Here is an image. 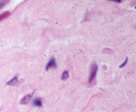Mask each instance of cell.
Masks as SVG:
<instances>
[{"mask_svg": "<svg viewBox=\"0 0 136 112\" xmlns=\"http://www.w3.org/2000/svg\"><path fill=\"white\" fill-rule=\"evenodd\" d=\"M98 71V66L96 63H93L91 66V73H90V76L89 78L88 82L90 83H91L92 82L94 81V80L96 78V73Z\"/></svg>", "mask_w": 136, "mask_h": 112, "instance_id": "1", "label": "cell"}, {"mask_svg": "<svg viewBox=\"0 0 136 112\" xmlns=\"http://www.w3.org/2000/svg\"><path fill=\"white\" fill-rule=\"evenodd\" d=\"M56 68V64L55 59L54 58H52L49 61L47 65L46 66V70H49L50 68Z\"/></svg>", "mask_w": 136, "mask_h": 112, "instance_id": "2", "label": "cell"}, {"mask_svg": "<svg viewBox=\"0 0 136 112\" xmlns=\"http://www.w3.org/2000/svg\"><path fill=\"white\" fill-rule=\"evenodd\" d=\"M32 96H33V93H31V94H28L27 96H25V97H23L22 98V100H21V104H23V105H26V104H27L29 101L31 100V98H32Z\"/></svg>", "mask_w": 136, "mask_h": 112, "instance_id": "3", "label": "cell"}, {"mask_svg": "<svg viewBox=\"0 0 136 112\" xmlns=\"http://www.w3.org/2000/svg\"><path fill=\"white\" fill-rule=\"evenodd\" d=\"M17 83H18V77H17V75H15L11 80H9V82H7V85L15 86V85L17 84Z\"/></svg>", "mask_w": 136, "mask_h": 112, "instance_id": "4", "label": "cell"}, {"mask_svg": "<svg viewBox=\"0 0 136 112\" xmlns=\"http://www.w3.org/2000/svg\"><path fill=\"white\" fill-rule=\"evenodd\" d=\"M33 105L34 106L36 107H41L42 106V100L40 98L35 99L33 102Z\"/></svg>", "mask_w": 136, "mask_h": 112, "instance_id": "5", "label": "cell"}, {"mask_svg": "<svg viewBox=\"0 0 136 112\" xmlns=\"http://www.w3.org/2000/svg\"><path fill=\"white\" fill-rule=\"evenodd\" d=\"M10 14H11V13H10L9 11H6L5 13H3V14L0 15V21H1V20H3V19H6L7 17H8L10 15Z\"/></svg>", "mask_w": 136, "mask_h": 112, "instance_id": "6", "label": "cell"}, {"mask_svg": "<svg viewBox=\"0 0 136 112\" xmlns=\"http://www.w3.org/2000/svg\"><path fill=\"white\" fill-rule=\"evenodd\" d=\"M9 1V0H1V1H0V10L3 8V7L6 6Z\"/></svg>", "mask_w": 136, "mask_h": 112, "instance_id": "7", "label": "cell"}, {"mask_svg": "<svg viewBox=\"0 0 136 112\" xmlns=\"http://www.w3.org/2000/svg\"><path fill=\"white\" fill-rule=\"evenodd\" d=\"M68 77H69V74H68V72L67 71H64V72L62 73L61 78H62V80H67Z\"/></svg>", "mask_w": 136, "mask_h": 112, "instance_id": "8", "label": "cell"}, {"mask_svg": "<svg viewBox=\"0 0 136 112\" xmlns=\"http://www.w3.org/2000/svg\"><path fill=\"white\" fill-rule=\"evenodd\" d=\"M128 58L127 57L126 58V59L125 60V61L122 63V64H121V65L119 66V68H123V67H124V66L126 65V64L128 63Z\"/></svg>", "mask_w": 136, "mask_h": 112, "instance_id": "9", "label": "cell"}, {"mask_svg": "<svg viewBox=\"0 0 136 112\" xmlns=\"http://www.w3.org/2000/svg\"><path fill=\"white\" fill-rule=\"evenodd\" d=\"M110 1H115L116 0H110Z\"/></svg>", "mask_w": 136, "mask_h": 112, "instance_id": "10", "label": "cell"}]
</instances>
